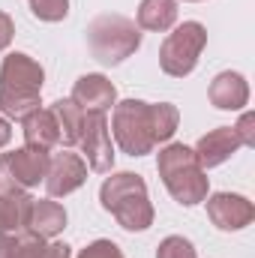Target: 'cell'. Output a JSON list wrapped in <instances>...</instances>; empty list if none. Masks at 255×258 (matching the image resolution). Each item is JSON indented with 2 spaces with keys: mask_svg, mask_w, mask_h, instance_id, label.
I'll return each mask as SVG.
<instances>
[{
  "mask_svg": "<svg viewBox=\"0 0 255 258\" xmlns=\"http://www.w3.org/2000/svg\"><path fill=\"white\" fill-rule=\"evenodd\" d=\"M39 258H69V246L66 243H51V246H45V252Z\"/></svg>",
  "mask_w": 255,
  "mask_h": 258,
  "instance_id": "603a6c76",
  "label": "cell"
},
{
  "mask_svg": "<svg viewBox=\"0 0 255 258\" xmlns=\"http://www.w3.org/2000/svg\"><path fill=\"white\" fill-rule=\"evenodd\" d=\"M42 66L27 54H9L0 66V111L12 120H24L39 108Z\"/></svg>",
  "mask_w": 255,
  "mask_h": 258,
  "instance_id": "7a4b0ae2",
  "label": "cell"
},
{
  "mask_svg": "<svg viewBox=\"0 0 255 258\" xmlns=\"http://www.w3.org/2000/svg\"><path fill=\"white\" fill-rule=\"evenodd\" d=\"M48 150L21 147L0 156V186L3 189H27L45 180L48 174Z\"/></svg>",
  "mask_w": 255,
  "mask_h": 258,
  "instance_id": "52a82bcc",
  "label": "cell"
},
{
  "mask_svg": "<svg viewBox=\"0 0 255 258\" xmlns=\"http://www.w3.org/2000/svg\"><path fill=\"white\" fill-rule=\"evenodd\" d=\"M114 84L105 75H81L72 87V102L87 114H105L114 105Z\"/></svg>",
  "mask_w": 255,
  "mask_h": 258,
  "instance_id": "30bf717a",
  "label": "cell"
},
{
  "mask_svg": "<svg viewBox=\"0 0 255 258\" xmlns=\"http://www.w3.org/2000/svg\"><path fill=\"white\" fill-rule=\"evenodd\" d=\"M177 129V108L168 102L150 105L141 99H126L114 105L111 132L120 144V150L129 156H144L150 153L159 141L171 138Z\"/></svg>",
  "mask_w": 255,
  "mask_h": 258,
  "instance_id": "6da1fadb",
  "label": "cell"
},
{
  "mask_svg": "<svg viewBox=\"0 0 255 258\" xmlns=\"http://www.w3.org/2000/svg\"><path fill=\"white\" fill-rule=\"evenodd\" d=\"M33 198L24 189H3L0 186V234H15L27 228Z\"/></svg>",
  "mask_w": 255,
  "mask_h": 258,
  "instance_id": "5bb4252c",
  "label": "cell"
},
{
  "mask_svg": "<svg viewBox=\"0 0 255 258\" xmlns=\"http://www.w3.org/2000/svg\"><path fill=\"white\" fill-rule=\"evenodd\" d=\"M87 45L96 60L120 63L141 45V33H138V24L123 15H99L87 27Z\"/></svg>",
  "mask_w": 255,
  "mask_h": 258,
  "instance_id": "5b68a950",
  "label": "cell"
},
{
  "mask_svg": "<svg viewBox=\"0 0 255 258\" xmlns=\"http://www.w3.org/2000/svg\"><path fill=\"white\" fill-rule=\"evenodd\" d=\"M87 177V162L78 153L60 150L48 159V174H45V189L48 195H69L72 189H78Z\"/></svg>",
  "mask_w": 255,
  "mask_h": 258,
  "instance_id": "9c48e42d",
  "label": "cell"
},
{
  "mask_svg": "<svg viewBox=\"0 0 255 258\" xmlns=\"http://www.w3.org/2000/svg\"><path fill=\"white\" fill-rule=\"evenodd\" d=\"M243 141H240V135L234 132L231 126H222V129H213V132H207L201 141H198V147H195V156H198V162H201V168H213V165H219V162H225L237 147H240Z\"/></svg>",
  "mask_w": 255,
  "mask_h": 258,
  "instance_id": "7c38bea8",
  "label": "cell"
},
{
  "mask_svg": "<svg viewBox=\"0 0 255 258\" xmlns=\"http://www.w3.org/2000/svg\"><path fill=\"white\" fill-rule=\"evenodd\" d=\"M12 33H15L12 18H9L6 12H0V48H6V45L12 42Z\"/></svg>",
  "mask_w": 255,
  "mask_h": 258,
  "instance_id": "7402d4cb",
  "label": "cell"
},
{
  "mask_svg": "<svg viewBox=\"0 0 255 258\" xmlns=\"http://www.w3.org/2000/svg\"><path fill=\"white\" fill-rule=\"evenodd\" d=\"M78 147L84 150V159L93 171H108L111 168L114 153H111L105 114H87L84 111V126H81V135H78Z\"/></svg>",
  "mask_w": 255,
  "mask_h": 258,
  "instance_id": "ba28073f",
  "label": "cell"
},
{
  "mask_svg": "<svg viewBox=\"0 0 255 258\" xmlns=\"http://www.w3.org/2000/svg\"><path fill=\"white\" fill-rule=\"evenodd\" d=\"M21 123H24V141H27V147L51 150L54 144H60V126H57V117H54L51 108H36Z\"/></svg>",
  "mask_w": 255,
  "mask_h": 258,
  "instance_id": "4fadbf2b",
  "label": "cell"
},
{
  "mask_svg": "<svg viewBox=\"0 0 255 258\" xmlns=\"http://www.w3.org/2000/svg\"><path fill=\"white\" fill-rule=\"evenodd\" d=\"M177 18V3L174 0H141L138 6V27L144 30H168Z\"/></svg>",
  "mask_w": 255,
  "mask_h": 258,
  "instance_id": "e0dca14e",
  "label": "cell"
},
{
  "mask_svg": "<svg viewBox=\"0 0 255 258\" xmlns=\"http://www.w3.org/2000/svg\"><path fill=\"white\" fill-rule=\"evenodd\" d=\"M78 258H123V252H120L117 243H111V240H96V243L84 246Z\"/></svg>",
  "mask_w": 255,
  "mask_h": 258,
  "instance_id": "44dd1931",
  "label": "cell"
},
{
  "mask_svg": "<svg viewBox=\"0 0 255 258\" xmlns=\"http://www.w3.org/2000/svg\"><path fill=\"white\" fill-rule=\"evenodd\" d=\"M30 9L42 21H60L69 12V0H30Z\"/></svg>",
  "mask_w": 255,
  "mask_h": 258,
  "instance_id": "d6986e66",
  "label": "cell"
},
{
  "mask_svg": "<svg viewBox=\"0 0 255 258\" xmlns=\"http://www.w3.org/2000/svg\"><path fill=\"white\" fill-rule=\"evenodd\" d=\"M159 177L168 186V192L174 195L180 204H198L207 195V177L204 168L195 156V150L183 147V144H171L159 153Z\"/></svg>",
  "mask_w": 255,
  "mask_h": 258,
  "instance_id": "277c9868",
  "label": "cell"
},
{
  "mask_svg": "<svg viewBox=\"0 0 255 258\" xmlns=\"http://www.w3.org/2000/svg\"><path fill=\"white\" fill-rule=\"evenodd\" d=\"M54 117H57V126H60V141L63 144H78V135L84 126V111L72 102V99H60L51 105Z\"/></svg>",
  "mask_w": 255,
  "mask_h": 258,
  "instance_id": "ac0fdd59",
  "label": "cell"
},
{
  "mask_svg": "<svg viewBox=\"0 0 255 258\" xmlns=\"http://www.w3.org/2000/svg\"><path fill=\"white\" fill-rule=\"evenodd\" d=\"M207 213L213 219L216 228L222 231H234V228H243L249 225L252 219V204L243 198V195H228V192H219L207 201Z\"/></svg>",
  "mask_w": 255,
  "mask_h": 258,
  "instance_id": "8fae6325",
  "label": "cell"
},
{
  "mask_svg": "<svg viewBox=\"0 0 255 258\" xmlns=\"http://www.w3.org/2000/svg\"><path fill=\"white\" fill-rule=\"evenodd\" d=\"M156 258H198V255H195V249H192V243L186 237H165L159 243Z\"/></svg>",
  "mask_w": 255,
  "mask_h": 258,
  "instance_id": "ffe728a7",
  "label": "cell"
},
{
  "mask_svg": "<svg viewBox=\"0 0 255 258\" xmlns=\"http://www.w3.org/2000/svg\"><path fill=\"white\" fill-rule=\"evenodd\" d=\"M102 207L126 228V231H144L153 222V207L147 201V186L138 174L120 171L111 174L102 183Z\"/></svg>",
  "mask_w": 255,
  "mask_h": 258,
  "instance_id": "3957f363",
  "label": "cell"
},
{
  "mask_svg": "<svg viewBox=\"0 0 255 258\" xmlns=\"http://www.w3.org/2000/svg\"><path fill=\"white\" fill-rule=\"evenodd\" d=\"M204 42H207V33H204V27L198 21L180 24L162 42V48H159V63H162V69L168 75H177V78L189 75L192 69H195V63H198V54H201Z\"/></svg>",
  "mask_w": 255,
  "mask_h": 258,
  "instance_id": "8992f818",
  "label": "cell"
},
{
  "mask_svg": "<svg viewBox=\"0 0 255 258\" xmlns=\"http://www.w3.org/2000/svg\"><path fill=\"white\" fill-rule=\"evenodd\" d=\"M9 138H12V132H9V123L0 117V147H3V144H9Z\"/></svg>",
  "mask_w": 255,
  "mask_h": 258,
  "instance_id": "cb8c5ba5",
  "label": "cell"
},
{
  "mask_svg": "<svg viewBox=\"0 0 255 258\" xmlns=\"http://www.w3.org/2000/svg\"><path fill=\"white\" fill-rule=\"evenodd\" d=\"M246 99H249V87H246V81H243L240 72H222L210 84V102L216 108L234 111V108H243Z\"/></svg>",
  "mask_w": 255,
  "mask_h": 258,
  "instance_id": "9a60e30c",
  "label": "cell"
},
{
  "mask_svg": "<svg viewBox=\"0 0 255 258\" xmlns=\"http://www.w3.org/2000/svg\"><path fill=\"white\" fill-rule=\"evenodd\" d=\"M66 225V210L57 201H33L30 204V216H27V228L39 237H54L60 234Z\"/></svg>",
  "mask_w": 255,
  "mask_h": 258,
  "instance_id": "2e32d148",
  "label": "cell"
}]
</instances>
